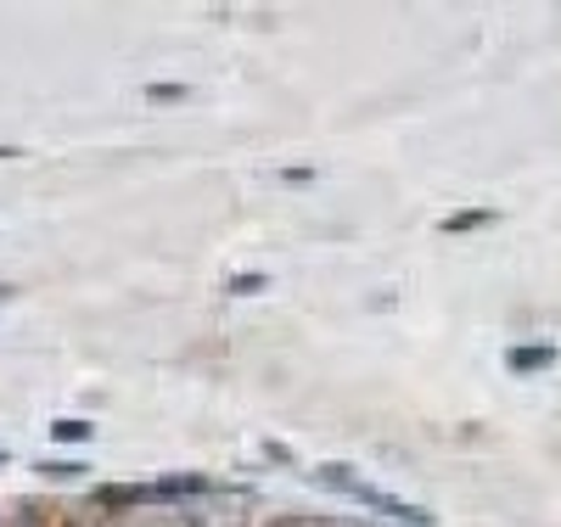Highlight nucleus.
I'll return each instance as SVG.
<instances>
[{"mask_svg": "<svg viewBox=\"0 0 561 527\" xmlns=\"http://www.w3.org/2000/svg\"><path fill=\"white\" fill-rule=\"evenodd\" d=\"M51 433H57L62 444H84V438H90V421H73V415H68V421L51 426Z\"/></svg>", "mask_w": 561, "mask_h": 527, "instance_id": "obj_3", "label": "nucleus"}, {"mask_svg": "<svg viewBox=\"0 0 561 527\" xmlns=\"http://www.w3.org/2000/svg\"><path fill=\"white\" fill-rule=\"evenodd\" d=\"M314 477H320L325 489H337V494H348V500H359V505H377V511H388V516H399V522H410V527H427V522H433L421 505H404V500H393V494H382V489L359 483V477H348V466H320Z\"/></svg>", "mask_w": 561, "mask_h": 527, "instance_id": "obj_1", "label": "nucleus"}, {"mask_svg": "<svg viewBox=\"0 0 561 527\" xmlns=\"http://www.w3.org/2000/svg\"><path fill=\"white\" fill-rule=\"evenodd\" d=\"M0 460H7V449H0Z\"/></svg>", "mask_w": 561, "mask_h": 527, "instance_id": "obj_7", "label": "nucleus"}, {"mask_svg": "<svg viewBox=\"0 0 561 527\" xmlns=\"http://www.w3.org/2000/svg\"><path fill=\"white\" fill-rule=\"evenodd\" d=\"M505 365L511 370H545V365H556V348H511Z\"/></svg>", "mask_w": 561, "mask_h": 527, "instance_id": "obj_2", "label": "nucleus"}, {"mask_svg": "<svg viewBox=\"0 0 561 527\" xmlns=\"http://www.w3.org/2000/svg\"><path fill=\"white\" fill-rule=\"evenodd\" d=\"M483 219H489V214H460V219H449L444 230H472V225H483Z\"/></svg>", "mask_w": 561, "mask_h": 527, "instance_id": "obj_5", "label": "nucleus"}, {"mask_svg": "<svg viewBox=\"0 0 561 527\" xmlns=\"http://www.w3.org/2000/svg\"><path fill=\"white\" fill-rule=\"evenodd\" d=\"M259 286H264V275H237V280H230V293H259Z\"/></svg>", "mask_w": 561, "mask_h": 527, "instance_id": "obj_4", "label": "nucleus"}, {"mask_svg": "<svg viewBox=\"0 0 561 527\" xmlns=\"http://www.w3.org/2000/svg\"><path fill=\"white\" fill-rule=\"evenodd\" d=\"M39 471H51V477H79V466H68V460H51V466H39Z\"/></svg>", "mask_w": 561, "mask_h": 527, "instance_id": "obj_6", "label": "nucleus"}]
</instances>
